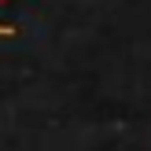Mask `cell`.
<instances>
[{"instance_id": "6da1fadb", "label": "cell", "mask_w": 151, "mask_h": 151, "mask_svg": "<svg viewBox=\"0 0 151 151\" xmlns=\"http://www.w3.org/2000/svg\"><path fill=\"white\" fill-rule=\"evenodd\" d=\"M0 37H15V26H7V22H0Z\"/></svg>"}, {"instance_id": "7a4b0ae2", "label": "cell", "mask_w": 151, "mask_h": 151, "mask_svg": "<svg viewBox=\"0 0 151 151\" xmlns=\"http://www.w3.org/2000/svg\"><path fill=\"white\" fill-rule=\"evenodd\" d=\"M0 4H4V0H0Z\"/></svg>"}]
</instances>
